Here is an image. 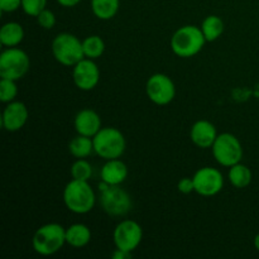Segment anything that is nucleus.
Returning <instances> with one entry per match:
<instances>
[{"label":"nucleus","instance_id":"nucleus-24","mask_svg":"<svg viewBox=\"0 0 259 259\" xmlns=\"http://www.w3.org/2000/svg\"><path fill=\"white\" fill-rule=\"evenodd\" d=\"M71 176L78 181H89L93 176V166L85 158H77L71 166Z\"/></svg>","mask_w":259,"mask_h":259},{"label":"nucleus","instance_id":"nucleus-16","mask_svg":"<svg viewBox=\"0 0 259 259\" xmlns=\"http://www.w3.org/2000/svg\"><path fill=\"white\" fill-rule=\"evenodd\" d=\"M101 181L110 186L121 185L128 177V167L119 158L108 159L100 171Z\"/></svg>","mask_w":259,"mask_h":259},{"label":"nucleus","instance_id":"nucleus-9","mask_svg":"<svg viewBox=\"0 0 259 259\" xmlns=\"http://www.w3.org/2000/svg\"><path fill=\"white\" fill-rule=\"evenodd\" d=\"M146 93L156 105H168L176 96V86L172 78L164 73H154L147 81Z\"/></svg>","mask_w":259,"mask_h":259},{"label":"nucleus","instance_id":"nucleus-13","mask_svg":"<svg viewBox=\"0 0 259 259\" xmlns=\"http://www.w3.org/2000/svg\"><path fill=\"white\" fill-rule=\"evenodd\" d=\"M28 108L22 101H10L3 110L2 125L7 132H18L27 124Z\"/></svg>","mask_w":259,"mask_h":259},{"label":"nucleus","instance_id":"nucleus-29","mask_svg":"<svg viewBox=\"0 0 259 259\" xmlns=\"http://www.w3.org/2000/svg\"><path fill=\"white\" fill-rule=\"evenodd\" d=\"M177 189L181 194L189 195L191 194L192 191H195V185H194V180L190 179V177H184L179 181L177 184Z\"/></svg>","mask_w":259,"mask_h":259},{"label":"nucleus","instance_id":"nucleus-12","mask_svg":"<svg viewBox=\"0 0 259 259\" xmlns=\"http://www.w3.org/2000/svg\"><path fill=\"white\" fill-rule=\"evenodd\" d=\"M72 78L76 88L82 91H91L100 81V70L95 61L85 57L73 66Z\"/></svg>","mask_w":259,"mask_h":259},{"label":"nucleus","instance_id":"nucleus-31","mask_svg":"<svg viewBox=\"0 0 259 259\" xmlns=\"http://www.w3.org/2000/svg\"><path fill=\"white\" fill-rule=\"evenodd\" d=\"M80 2L81 0H57L58 4L62 5V7H65V8L76 7V5H77Z\"/></svg>","mask_w":259,"mask_h":259},{"label":"nucleus","instance_id":"nucleus-27","mask_svg":"<svg viewBox=\"0 0 259 259\" xmlns=\"http://www.w3.org/2000/svg\"><path fill=\"white\" fill-rule=\"evenodd\" d=\"M35 18H37V23L43 28V29H52L56 25L55 13L48 10L47 8L43 9Z\"/></svg>","mask_w":259,"mask_h":259},{"label":"nucleus","instance_id":"nucleus-21","mask_svg":"<svg viewBox=\"0 0 259 259\" xmlns=\"http://www.w3.org/2000/svg\"><path fill=\"white\" fill-rule=\"evenodd\" d=\"M201 30L205 35L206 42H214L217 40L220 35L224 33V22L218 15H209L202 20Z\"/></svg>","mask_w":259,"mask_h":259},{"label":"nucleus","instance_id":"nucleus-11","mask_svg":"<svg viewBox=\"0 0 259 259\" xmlns=\"http://www.w3.org/2000/svg\"><path fill=\"white\" fill-rule=\"evenodd\" d=\"M195 192L201 196L210 197L219 194L224 186V177L223 174L212 167H202L195 172L194 177Z\"/></svg>","mask_w":259,"mask_h":259},{"label":"nucleus","instance_id":"nucleus-14","mask_svg":"<svg viewBox=\"0 0 259 259\" xmlns=\"http://www.w3.org/2000/svg\"><path fill=\"white\" fill-rule=\"evenodd\" d=\"M101 128V118L93 109H82L76 114L75 129L77 134L94 138Z\"/></svg>","mask_w":259,"mask_h":259},{"label":"nucleus","instance_id":"nucleus-20","mask_svg":"<svg viewBox=\"0 0 259 259\" xmlns=\"http://www.w3.org/2000/svg\"><path fill=\"white\" fill-rule=\"evenodd\" d=\"M228 179H229L230 184L237 189H245L252 182V171L249 169V167L239 162V163L229 167Z\"/></svg>","mask_w":259,"mask_h":259},{"label":"nucleus","instance_id":"nucleus-23","mask_svg":"<svg viewBox=\"0 0 259 259\" xmlns=\"http://www.w3.org/2000/svg\"><path fill=\"white\" fill-rule=\"evenodd\" d=\"M82 48L86 58L96 60L103 56L104 51H105V43H104L103 38L99 35H89L82 40Z\"/></svg>","mask_w":259,"mask_h":259},{"label":"nucleus","instance_id":"nucleus-2","mask_svg":"<svg viewBox=\"0 0 259 259\" xmlns=\"http://www.w3.org/2000/svg\"><path fill=\"white\" fill-rule=\"evenodd\" d=\"M205 35L196 25H184L174 33L171 38L172 52L182 58L196 56L204 48Z\"/></svg>","mask_w":259,"mask_h":259},{"label":"nucleus","instance_id":"nucleus-26","mask_svg":"<svg viewBox=\"0 0 259 259\" xmlns=\"http://www.w3.org/2000/svg\"><path fill=\"white\" fill-rule=\"evenodd\" d=\"M47 7V0H22V9L29 17H37Z\"/></svg>","mask_w":259,"mask_h":259},{"label":"nucleus","instance_id":"nucleus-25","mask_svg":"<svg viewBox=\"0 0 259 259\" xmlns=\"http://www.w3.org/2000/svg\"><path fill=\"white\" fill-rule=\"evenodd\" d=\"M17 81L9 80V78H2L0 80V101L2 103H10L14 101L18 95Z\"/></svg>","mask_w":259,"mask_h":259},{"label":"nucleus","instance_id":"nucleus-7","mask_svg":"<svg viewBox=\"0 0 259 259\" xmlns=\"http://www.w3.org/2000/svg\"><path fill=\"white\" fill-rule=\"evenodd\" d=\"M211 148L214 158L224 167L234 166L243 158L242 143L232 133L218 134V138L215 139Z\"/></svg>","mask_w":259,"mask_h":259},{"label":"nucleus","instance_id":"nucleus-8","mask_svg":"<svg viewBox=\"0 0 259 259\" xmlns=\"http://www.w3.org/2000/svg\"><path fill=\"white\" fill-rule=\"evenodd\" d=\"M100 205L110 217H124L132 210V197L120 185L109 186L100 191Z\"/></svg>","mask_w":259,"mask_h":259},{"label":"nucleus","instance_id":"nucleus-4","mask_svg":"<svg viewBox=\"0 0 259 259\" xmlns=\"http://www.w3.org/2000/svg\"><path fill=\"white\" fill-rule=\"evenodd\" d=\"M93 142L94 152L105 161L120 158L126 148L124 134L113 126L101 128L93 138Z\"/></svg>","mask_w":259,"mask_h":259},{"label":"nucleus","instance_id":"nucleus-28","mask_svg":"<svg viewBox=\"0 0 259 259\" xmlns=\"http://www.w3.org/2000/svg\"><path fill=\"white\" fill-rule=\"evenodd\" d=\"M22 8V0H0L2 13H13Z\"/></svg>","mask_w":259,"mask_h":259},{"label":"nucleus","instance_id":"nucleus-15","mask_svg":"<svg viewBox=\"0 0 259 259\" xmlns=\"http://www.w3.org/2000/svg\"><path fill=\"white\" fill-rule=\"evenodd\" d=\"M190 138L199 148H211L215 139L218 138L217 128L209 120H197L191 126Z\"/></svg>","mask_w":259,"mask_h":259},{"label":"nucleus","instance_id":"nucleus-18","mask_svg":"<svg viewBox=\"0 0 259 259\" xmlns=\"http://www.w3.org/2000/svg\"><path fill=\"white\" fill-rule=\"evenodd\" d=\"M23 39H24V29L19 23H5L0 29V43L5 47H17Z\"/></svg>","mask_w":259,"mask_h":259},{"label":"nucleus","instance_id":"nucleus-30","mask_svg":"<svg viewBox=\"0 0 259 259\" xmlns=\"http://www.w3.org/2000/svg\"><path fill=\"white\" fill-rule=\"evenodd\" d=\"M111 257L114 259H129L132 257L131 252H125V250H121L116 248L113 253H111Z\"/></svg>","mask_w":259,"mask_h":259},{"label":"nucleus","instance_id":"nucleus-17","mask_svg":"<svg viewBox=\"0 0 259 259\" xmlns=\"http://www.w3.org/2000/svg\"><path fill=\"white\" fill-rule=\"evenodd\" d=\"M91 230L85 224H72L66 229V244L83 248L90 243Z\"/></svg>","mask_w":259,"mask_h":259},{"label":"nucleus","instance_id":"nucleus-19","mask_svg":"<svg viewBox=\"0 0 259 259\" xmlns=\"http://www.w3.org/2000/svg\"><path fill=\"white\" fill-rule=\"evenodd\" d=\"M120 0H91L94 15L101 20H110L118 13Z\"/></svg>","mask_w":259,"mask_h":259},{"label":"nucleus","instance_id":"nucleus-3","mask_svg":"<svg viewBox=\"0 0 259 259\" xmlns=\"http://www.w3.org/2000/svg\"><path fill=\"white\" fill-rule=\"evenodd\" d=\"M66 244V229L57 223L42 225L32 239L33 249L40 255H53Z\"/></svg>","mask_w":259,"mask_h":259},{"label":"nucleus","instance_id":"nucleus-5","mask_svg":"<svg viewBox=\"0 0 259 259\" xmlns=\"http://www.w3.org/2000/svg\"><path fill=\"white\" fill-rule=\"evenodd\" d=\"M51 50L56 61L67 67H73L76 63L85 58L82 42L71 33H60L56 35L52 40Z\"/></svg>","mask_w":259,"mask_h":259},{"label":"nucleus","instance_id":"nucleus-6","mask_svg":"<svg viewBox=\"0 0 259 259\" xmlns=\"http://www.w3.org/2000/svg\"><path fill=\"white\" fill-rule=\"evenodd\" d=\"M30 68L29 56L17 47H8L0 55V77L18 81Z\"/></svg>","mask_w":259,"mask_h":259},{"label":"nucleus","instance_id":"nucleus-10","mask_svg":"<svg viewBox=\"0 0 259 259\" xmlns=\"http://www.w3.org/2000/svg\"><path fill=\"white\" fill-rule=\"evenodd\" d=\"M113 239L115 248L133 253L143 239V229L134 220H123L114 229Z\"/></svg>","mask_w":259,"mask_h":259},{"label":"nucleus","instance_id":"nucleus-1","mask_svg":"<svg viewBox=\"0 0 259 259\" xmlns=\"http://www.w3.org/2000/svg\"><path fill=\"white\" fill-rule=\"evenodd\" d=\"M63 202L73 214H88L94 209L96 196L89 181L71 180L63 190Z\"/></svg>","mask_w":259,"mask_h":259},{"label":"nucleus","instance_id":"nucleus-22","mask_svg":"<svg viewBox=\"0 0 259 259\" xmlns=\"http://www.w3.org/2000/svg\"><path fill=\"white\" fill-rule=\"evenodd\" d=\"M68 151L75 158H86L94 152L93 138L77 134L68 144Z\"/></svg>","mask_w":259,"mask_h":259},{"label":"nucleus","instance_id":"nucleus-32","mask_svg":"<svg viewBox=\"0 0 259 259\" xmlns=\"http://www.w3.org/2000/svg\"><path fill=\"white\" fill-rule=\"evenodd\" d=\"M253 243H254L255 249H257L258 252H259V234L255 235V237H254V242H253Z\"/></svg>","mask_w":259,"mask_h":259}]
</instances>
